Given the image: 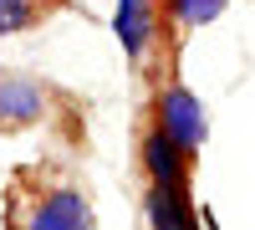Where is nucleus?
<instances>
[{
    "mask_svg": "<svg viewBox=\"0 0 255 230\" xmlns=\"http://www.w3.org/2000/svg\"><path fill=\"white\" fill-rule=\"evenodd\" d=\"M138 164H143V179H148V184H189L194 154H184L158 123H148L143 138H138Z\"/></svg>",
    "mask_w": 255,
    "mask_h": 230,
    "instance_id": "obj_3",
    "label": "nucleus"
},
{
    "mask_svg": "<svg viewBox=\"0 0 255 230\" xmlns=\"http://www.w3.org/2000/svg\"><path fill=\"white\" fill-rule=\"evenodd\" d=\"M46 15V0H0V36H20Z\"/></svg>",
    "mask_w": 255,
    "mask_h": 230,
    "instance_id": "obj_8",
    "label": "nucleus"
},
{
    "mask_svg": "<svg viewBox=\"0 0 255 230\" xmlns=\"http://www.w3.org/2000/svg\"><path fill=\"white\" fill-rule=\"evenodd\" d=\"M113 31H118V41H123L128 61H143L148 46H153V36H158V0H118Z\"/></svg>",
    "mask_w": 255,
    "mask_h": 230,
    "instance_id": "obj_6",
    "label": "nucleus"
},
{
    "mask_svg": "<svg viewBox=\"0 0 255 230\" xmlns=\"http://www.w3.org/2000/svg\"><path fill=\"white\" fill-rule=\"evenodd\" d=\"M225 5H230V0H163V15L174 20L179 31H199L215 15H225Z\"/></svg>",
    "mask_w": 255,
    "mask_h": 230,
    "instance_id": "obj_7",
    "label": "nucleus"
},
{
    "mask_svg": "<svg viewBox=\"0 0 255 230\" xmlns=\"http://www.w3.org/2000/svg\"><path fill=\"white\" fill-rule=\"evenodd\" d=\"M153 123L179 143L184 154H194V159H199L204 133H209V123H204V102L189 92L179 77H168L163 87H158V97H153Z\"/></svg>",
    "mask_w": 255,
    "mask_h": 230,
    "instance_id": "obj_1",
    "label": "nucleus"
},
{
    "mask_svg": "<svg viewBox=\"0 0 255 230\" xmlns=\"http://www.w3.org/2000/svg\"><path fill=\"white\" fill-rule=\"evenodd\" d=\"M20 230H92V200L77 184H46L31 200Z\"/></svg>",
    "mask_w": 255,
    "mask_h": 230,
    "instance_id": "obj_2",
    "label": "nucleus"
},
{
    "mask_svg": "<svg viewBox=\"0 0 255 230\" xmlns=\"http://www.w3.org/2000/svg\"><path fill=\"white\" fill-rule=\"evenodd\" d=\"M46 108H51V92L36 77H20V72L0 77V128H31L46 118Z\"/></svg>",
    "mask_w": 255,
    "mask_h": 230,
    "instance_id": "obj_4",
    "label": "nucleus"
},
{
    "mask_svg": "<svg viewBox=\"0 0 255 230\" xmlns=\"http://www.w3.org/2000/svg\"><path fill=\"white\" fill-rule=\"evenodd\" d=\"M143 220H148V230H199L189 184H148L143 190Z\"/></svg>",
    "mask_w": 255,
    "mask_h": 230,
    "instance_id": "obj_5",
    "label": "nucleus"
}]
</instances>
